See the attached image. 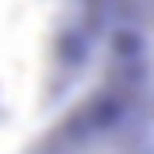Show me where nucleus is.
<instances>
[{
	"instance_id": "2",
	"label": "nucleus",
	"mask_w": 154,
	"mask_h": 154,
	"mask_svg": "<svg viewBox=\"0 0 154 154\" xmlns=\"http://www.w3.org/2000/svg\"><path fill=\"white\" fill-rule=\"evenodd\" d=\"M21 154H154V119L109 95L77 91Z\"/></svg>"
},
{
	"instance_id": "1",
	"label": "nucleus",
	"mask_w": 154,
	"mask_h": 154,
	"mask_svg": "<svg viewBox=\"0 0 154 154\" xmlns=\"http://www.w3.org/2000/svg\"><path fill=\"white\" fill-rule=\"evenodd\" d=\"M56 56L67 95L98 91L154 119V0H70Z\"/></svg>"
}]
</instances>
